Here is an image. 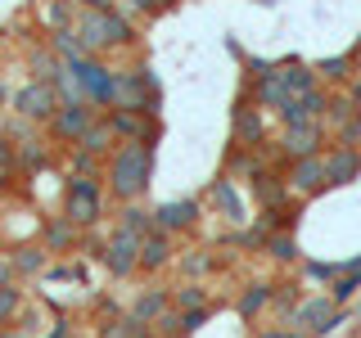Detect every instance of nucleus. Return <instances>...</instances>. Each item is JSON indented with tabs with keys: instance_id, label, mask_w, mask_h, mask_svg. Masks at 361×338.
Wrapping results in <instances>:
<instances>
[{
	"instance_id": "nucleus-1",
	"label": "nucleus",
	"mask_w": 361,
	"mask_h": 338,
	"mask_svg": "<svg viewBox=\"0 0 361 338\" xmlns=\"http://www.w3.org/2000/svg\"><path fill=\"white\" fill-rule=\"evenodd\" d=\"M104 180L118 203H140L154 180V140H122L104 163Z\"/></svg>"
},
{
	"instance_id": "nucleus-2",
	"label": "nucleus",
	"mask_w": 361,
	"mask_h": 338,
	"mask_svg": "<svg viewBox=\"0 0 361 338\" xmlns=\"http://www.w3.org/2000/svg\"><path fill=\"white\" fill-rule=\"evenodd\" d=\"M73 27H77V37L86 41L90 54L135 50V45H140V27H135V18L122 14V9H77Z\"/></svg>"
},
{
	"instance_id": "nucleus-3",
	"label": "nucleus",
	"mask_w": 361,
	"mask_h": 338,
	"mask_svg": "<svg viewBox=\"0 0 361 338\" xmlns=\"http://www.w3.org/2000/svg\"><path fill=\"white\" fill-rule=\"evenodd\" d=\"M113 108H135V113H145V118H158V77L145 59L131 63V68H118Z\"/></svg>"
},
{
	"instance_id": "nucleus-4",
	"label": "nucleus",
	"mask_w": 361,
	"mask_h": 338,
	"mask_svg": "<svg viewBox=\"0 0 361 338\" xmlns=\"http://www.w3.org/2000/svg\"><path fill=\"white\" fill-rule=\"evenodd\" d=\"M68 73L82 82V99H86V104H95L104 113L113 108V82H118V68H109L104 54H86V59L68 63Z\"/></svg>"
},
{
	"instance_id": "nucleus-5",
	"label": "nucleus",
	"mask_w": 361,
	"mask_h": 338,
	"mask_svg": "<svg viewBox=\"0 0 361 338\" xmlns=\"http://www.w3.org/2000/svg\"><path fill=\"white\" fill-rule=\"evenodd\" d=\"M104 212V194H99V176H68V189H63V217L86 230V225L99 221Z\"/></svg>"
},
{
	"instance_id": "nucleus-6",
	"label": "nucleus",
	"mask_w": 361,
	"mask_h": 338,
	"mask_svg": "<svg viewBox=\"0 0 361 338\" xmlns=\"http://www.w3.org/2000/svg\"><path fill=\"white\" fill-rule=\"evenodd\" d=\"M271 154H276V163H298V158L325 154V122H298V127H285L280 140H271Z\"/></svg>"
},
{
	"instance_id": "nucleus-7",
	"label": "nucleus",
	"mask_w": 361,
	"mask_h": 338,
	"mask_svg": "<svg viewBox=\"0 0 361 338\" xmlns=\"http://www.w3.org/2000/svg\"><path fill=\"white\" fill-rule=\"evenodd\" d=\"M14 113L18 118H27V122H37V127H50V118L59 113V90H54L50 82H23L14 90Z\"/></svg>"
},
{
	"instance_id": "nucleus-8",
	"label": "nucleus",
	"mask_w": 361,
	"mask_h": 338,
	"mask_svg": "<svg viewBox=\"0 0 361 338\" xmlns=\"http://www.w3.org/2000/svg\"><path fill=\"white\" fill-rule=\"evenodd\" d=\"M235 144H240V149H267L271 144V135H267V113L253 104V95H244L235 99Z\"/></svg>"
},
{
	"instance_id": "nucleus-9",
	"label": "nucleus",
	"mask_w": 361,
	"mask_h": 338,
	"mask_svg": "<svg viewBox=\"0 0 361 338\" xmlns=\"http://www.w3.org/2000/svg\"><path fill=\"white\" fill-rule=\"evenodd\" d=\"M95 118H99V108L95 104H59V113L50 118V135L54 140H63V144H82V135L95 127Z\"/></svg>"
},
{
	"instance_id": "nucleus-10",
	"label": "nucleus",
	"mask_w": 361,
	"mask_h": 338,
	"mask_svg": "<svg viewBox=\"0 0 361 338\" xmlns=\"http://www.w3.org/2000/svg\"><path fill=\"white\" fill-rule=\"evenodd\" d=\"M285 180H289V194H298V199L325 194V189H330V176H325V154L289 163V176H285Z\"/></svg>"
},
{
	"instance_id": "nucleus-11",
	"label": "nucleus",
	"mask_w": 361,
	"mask_h": 338,
	"mask_svg": "<svg viewBox=\"0 0 361 338\" xmlns=\"http://www.w3.org/2000/svg\"><path fill=\"white\" fill-rule=\"evenodd\" d=\"M104 266H109L118 280L135 275V270H140V239H135V234H127V230H113L109 244H104Z\"/></svg>"
},
{
	"instance_id": "nucleus-12",
	"label": "nucleus",
	"mask_w": 361,
	"mask_h": 338,
	"mask_svg": "<svg viewBox=\"0 0 361 338\" xmlns=\"http://www.w3.org/2000/svg\"><path fill=\"white\" fill-rule=\"evenodd\" d=\"M154 225L167 234H185L199 225V203L195 199H172V203H158L154 208Z\"/></svg>"
},
{
	"instance_id": "nucleus-13",
	"label": "nucleus",
	"mask_w": 361,
	"mask_h": 338,
	"mask_svg": "<svg viewBox=\"0 0 361 338\" xmlns=\"http://www.w3.org/2000/svg\"><path fill=\"white\" fill-rule=\"evenodd\" d=\"M104 118L118 131V140H158V118H145L135 108H109Z\"/></svg>"
},
{
	"instance_id": "nucleus-14",
	"label": "nucleus",
	"mask_w": 361,
	"mask_h": 338,
	"mask_svg": "<svg viewBox=\"0 0 361 338\" xmlns=\"http://www.w3.org/2000/svg\"><path fill=\"white\" fill-rule=\"evenodd\" d=\"M338 307H334V298L330 293H321V298H302L298 307H293L289 315H285V325H293V330H307L312 338H316V330H321L325 320H330Z\"/></svg>"
},
{
	"instance_id": "nucleus-15",
	"label": "nucleus",
	"mask_w": 361,
	"mask_h": 338,
	"mask_svg": "<svg viewBox=\"0 0 361 338\" xmlns=\"http://www.w3.org/2000/svg\"><path fill=\"white\" fill-rule=\"evenodd\" d=\"M325 176H330V189L334 185H353V180L361 176V149H353V144L325 149Z\"/></svg>"
},
{
	"instance_id": "nucleus-16",
	"label": "nucleus",
	"mask_w": 361,
	"mask_h": 338,
	"mask_svg": "<svg viewBox=\"0 0 361 338\" xmlns=\"http://www.w3.org/2000/svg\"><path fill=\"white\" fill-rule=\"evenodd\" d=\"M248 180H253V199L262 203V208H280V203H289V199H293V194H289V180H285V176H276L267 163L257 167V172L248 176Z\"/></svg>"
},
{
	"instance_id": "nucleus-17",
	"label": "nucleus",
	"mask_w": 361,
	"mask_h": 338,
	"mask_svg": "<svg viewBox=\"0 0 361 338\" xmlns=\"http://www.w3.org/2000/svg\"><path fill=\"white\" fill-rule=\"evenodd\" d=\"M172 253H176V244H172V234L167 230H154L140 239V270H163L167 262H172Z\"/></svg>"
},
{
	"instance_id": "nucleus-18",
	"label": "nucleus",
	"mask_w": 361,
	"mask_h": 338,
	"mask_svg": "<svg viewBox=\"0 0 361 338\" xmlns=\"http://www.w3.org/2000/svg\"><path fill=\"white\" fill-rule=\"evenodd\" d=\"M167 307H172V289H140L127 315H135V320H145V325H154Z\"/></svg>"
},
{
	"instance_id": "nucleus-19",
	"label": "nucleus",
	"mask_w": 361,
	"mask_h": 338,
	"mask_svg": "<svg viewBox=\"0 0 361 338\" xmlns=\"http://www.w3.org/2000/svg\"><path fill=\"white\" fill-rule=\"evenodd\" d=\"M280 82H285L289 95H307V90H316V68L302 63V59H280Z\"/></svg>"
},
{
	"instance_id": "nucleus-20",
	"label": "nucleus",
	"mask_w": 361,
	"mask_h": 338,
	"mask_svg": "<svg viewBox=\"0 0 361 338\" xmlns=\"http://www.w3.org/2000/svg\"><path fill=\"white\" fill-rule=\"evenodd\" d=\"M271 289H276V284H267V280H253V284H244L240 298H235V311H240L244 320H257V315L271 307Z\"/></svg>"
},
{
	"instance_id": "nucleus-21",
	"label": "nucleus",
	"mask_w": 361,
	"mask_h": 338,
	"mask_svg": "<svg viewBox=\"0 0 361 338\" xmlns=\"http://www.w3.org/2000/svg\"><path fill=\"white\" fill-rule=\"evenodd\" d=\"M27 73L37 77V82H59V73H63V59L50 50V45H27Z\"/></svg>"
},
{
	"instance_id": "nucleus-22",
	"label": "nucleus",
	"mask_w": 361,
	"mask_h": 338,
	"mask_svg": "<svg viewBox=\"0 0 361 338\" xmlns=\"http://www.w3.org/2000/svg\"><path fill=\"white\" fill-rule=\"evenodd\" d=\"M118 144H122V140H118V131H113V127H109V118L99 113L95 127L82 135V144H77V149H86V154H95V158H109L113 149H118Z\"/></svg>"
},
{
	"instance_id": "nucleus-23",
	"label": "nucleus",
	"mask_w": 361,
	"mask_h": 338,
	"mask_svg": "<svg viewBox=\"0 0 361 338\" xmlns=\"http://www.w3.org/2000/svg\"><path fill=\"white\" fill-rule=\"evenodd\" d=\"M208 194H212V203H217V208L226 212V221H231V225H244V221H248V217H244V203H240V194H235V180H231V176L212 180Z\"/></svg>"
},
{
	"instance_id": "nucleus-24",
	"label": "nucleus",
	"mask_w": 361,
	"mask_h": 338,
	"mask_svg": "<svg viewBox=\"0 0 361 338\" xmlns=\"http://www.w3.org/2000/svg\"><path fill=\"white\" fill-rule=\"evenodd\" d=\"M312 68H316V77H321V82L348 86L357 77V50L353 54H338V59H321V63H312Z\"/></svg>"
},
{
	"instance_id": "nucleus-25",
	"label": "nucleus",
	"mask_w": 361,
	"mask_h": 338,
	"mask_svg": "<svg viewBox=\"0 0 361 338\" xmlns=\"http://www.w3.org/2000/svg\"><path fill=\"white\" fill-rule=\"evenodd\" d=\"M257 225H262L267 234H289L293 225H298V203H280V208H262V217H257Z\"/></svg>"
},
{
	"instance_id": "nucleus-26",
	"label": "nucleus",
	"mask_w": 361,
	"mask_h": 338,
	"mask_svg": "<svg viewBox=\"0 0 361 338\" xmlns=\"http://www.w3.org/2000/svg\"><path fill=\"white\" fill-rule=\"evenodd\" d=\"M14 158H18V172H41V167H50V149H45V140H37V135L18 140Z\"/></svg>"
},
{
	"instance_id": "nucleus-27",
	"label": "nucleus",
	"mask_w": 361,
	"mask_h": 338,
	"mask_svg": "<svg viewBox=\"0 0 361 338\" xmlns=\"http://www.w3.org/2000/svg\"><path fill=\"white\" fill-rule=\"evenodd\" d=\"M50 50L59 54L63 63H77V59H86V41L77 37V27H59V32H50Z\"/></svg>"
},
{
	"instance_id": "nucleus-28",
	"label": "nucleus",
	"mask_w": 361,
	"mask_h": 338,
	"mask_svg": "<svg viewBox=\"0 0 361 338\" xmlns=\"http://www.w3.org/2000/svg\"><path fill=\"white\" fill-rule=\"evenodd\" d=\"M118 230H127V234H135V239H145V234L154 230V212H149V208H140V203H122V212H118Z\"/></svg>"
},
{
	"instance_id": "nucleus-29",
	"label": "nucleus",
	"mask_w": 361,
	"mask_h": 338,
	"mask_svg": "<svg viewBox=\"0 0 361 338\" xmlns=\"http://www.w3.org/2000/svg\"><path fill=\"white\" fill-rule=\"evenodd\" d=\"M248 95H253L257 108H280V104L289 99V90H285V82H280V73H276V77H262V82H253V86H248Z\"/></svg>"
},
{
	"instance_id": "nucleus-30",
	"label": "nucleus",
	"mask_w": 361,
	"mask_h": 338,
	"mask_svg": "<svg viewBox=\"0 0 361 338\" xmlns=\"http://www.w3.org/2000/svg\"><path fill=\"white\" fill-rule=\"evenodd\" d=\"M77 244V225L68 217H50L45 221V253H68Z\"/></svg>"
},
{
	"instance_id": "nucleus-31",
	"label": "nucleus",
	"mask_w": 361,
	"mask_h": 338,
	"mask_svg": "<svg viewBox=\"0 0 361 338\" xmlns=\"http://www.w3.org/2000/svg\"><path fill=\"white\" fill-rule=\"evenodd\" d=\"M45 244L37 248V244H23V248H14L9 253V262H14V275H37V270H45Z\"/></svg>"
},
{
	"instance_id": "nucleus-32",
	"label": "nucleus",
	"mask_w": 361,
	"mask_h": 338,
	"mask_svg": "<svg viewBox=\"0 0 361 338\" xmlns=\"http://www.w3.org/2000/svg\"><path fill=\"white\" fill-rule=\"evenodd\" d=\"M172 307L176 311H199V307H212V302H208V289H203L199 280H185V284L172 289Z\"/></svg>"
},
{
	"instance_id": "nucleus-33",
	"label": "nucleus",
	"mask_w": 361,
	"mask_h": 338,
	"mask_svg": "<svg viewBox=\"0 0 361 338\" xmlns=\"http://www.w3.org/2000/svg\"><path fill=\"white\" fill-rule=\"evenodd\" d=\"M325 289H330L334 307H348V302H353L357 293H361V270H343V275H334Z\"/></svg>"
},
{
	"instance_id": "nucleus-34",
	"label": "nucleus",
	"mask_w": 361,
	"mask_h": 338,
	"mask_svg": "<svg viewBox=\"0 0 361 338\" xmlns=\"http://www.w3.org/2000/svg\"><path fill=\"white\" fill-rule=\"evenodd\" d=\"M154 338H190V325H185V311L167 307L163 315L154 320Z\"/></svg>"
},
{
	"instance_id": "nucleus-35",
	"label": "nucleus",
	"mask_w": 361,
	"mask_h": 338,
	"mask_svg": "<svg viewBox=\"0 0 361 338\" xmlns=\"http://www.w3.org/2000/svg\"><path fill=\"white\" fill-rule=\"evenodd\" d=\"M267 253L276 257L280 266L302 262V248H298V239H293V234H271V239H267Z\"/></svg>"
},
{
	"instance_id": "nucleus-36",
	"label": "nucleus",
	"mask_w": 361,
	"mask_h": 338,
	"mask_svg": "<svg viewBox=\"0 0 361 338\" xmlns=\"http://www.w3.org/2000/svg\"><path fill=\"white\" fill-rule=\"evenodd\" d=\"M41 18H45V27H50V32H59V27H73V18H77V5H73V0H50V5L41 9Z\"/></svg>"
},
{
	"instance_id": "nucleus-37",
	"label": "nucleus",
	"mask_w": 361,
	"mask_h": 338,
	"mask_svg": "<svg viewBox=\"0 0 361 338\" xmlns=\"http://www.w3.org/2000/svg\"><path fill=\"white\" fill-rule=\"evenodd\" d=\"M104 163H109V158H95V154L77 149L73 154V176H104Z\"/></svg>"
},
{
	"instance_id": "nucleus-38",
	"label": "nucleus",
	"mask_w": 361,
	"mask_h": 338,
	"mask_svg": "<svg viewBox=\"0 0 361 338\" xmlns=\"http://www.w3.org/2000/svg\"><path fill=\"white\" fill-rule=\"evenodd\" d=\"M18 311H23V289L5 284V289H0V325H9Z\"/></svg>"
},
{
	"instance_id": "nucleus-39",
	"label": "nucleus",
	"mask_w": 361,
	"mask_h": 338,
	"mask_svg": "<svg viewBox=\"0 0 361 338\" xmlns=\"http://www.w3.org/2000/svg\"><path fill=\"white\" fill-rule=\"evenodd\" d=\"M54 90H59V104H82V82L68 73V63H63V73H59V82H54Z\"/></svg>"
},
{
	"instance_id": "nucleus-40",
	"label": "nucleus",
	"mask_w": 361,
	"mask_h": 338,
	"mask_svg": "<svg viewBox=\"0 0 361 338\" xmlns=\"http://www.w3.org/2000/svg\"><path fill=\"white\" fill-rule=\"evenodd\" d=\"M298 284H276V289H271V307H276L280 315H289L293 307H298Z\"/></svg>"
},
{
	"instance_id": "nucleus-41",
	"label": "nucleus",
	"mask_w": 361,
	"mask_h": 338,
	"mask_svg": "<svg viewBox=\"0 0 361 338\" xmlns=\"http://www.w3.org/2000/svg\"><path fill=\"white\" fill-rule=\"evenodd\" d=\"M357 104H353V99H348V95H330V113H325V122H334V127H343V122L348 118H357Z\"/></svg>"
},
{
	"instance_id": "nucleus-42",
	"label": "nucleus",
	"mask_w": 361,
	"mask_h": 338,
	"mask_svg": "<svg viewBox=\"0 0 361 338\" xmlns=\"http://www.w3.org/2000/svg\"><path fill=\"white\" fill-rule=\"evenodd\" d=\"M212 266H217V262H212L208 253H185V262H180V270H185V280H203Z\"/></svg>"
},
{
	"instance_id": "nucleus-43",
	"label": "nucleus",
	"mask_w": 361,
	"mask_h": 338,
	"mask_svg": "<svg viewBox=\"0 0 361 338\" xmlns=\"http://www.w3.org/2000/svg\"><path fill=\"white\" fill-rule=\"evenodd\" d=\"M244 73L253 77V82H262V77H276V73H280V59H253V54H244Z\"/></svg>"
},
{
	"instance_id": "nucleus-44",
	"label": "nucleus",
	"mask_w": 361,
	"mask_h": 338,
	"mask_svg": "<svg viewBox=\"0 0 361 338\" xmlns=\"http://www.w3.org/2000/svg\"><path fill=\"white\" fill-rule=\"evenodd\" d=\"M338 270H343L338 262H302V275H307V280H316V284H330V280L338 275Z\"/></svg>"
},
{
	"instance_id": "nucleus-45",
	"label": "nucleus",
	"mask_w": 361,
	"mask_h": 338,
	"mask_svg": "<svg viewBox=\"0 0 361 338\" xmlns=\"http://www.w3.org/2000/svg\"><path fill=\"white\" fill-rule=\"evenodd\" d=\"M334 144H353V149L361 144V113H357V118H348L343 127H334Z\"/></svg>"
},
{
	"instance_id": "nucleus-46",
	"label": "nucleus",
	"mask_w": 361,
	"mask_h": 338,
	"mask_svg": "<svg viewBox=\"0 0 361 338\" xmlns=\"http://www.w3.org/2000/svg\"><path fill=\"white\" fill-rule=\"evenodd\" d=\"M267 239H271V234L262 230V225H248V230H240V234H235V248H267Z\"/></svg>"
},
{
	"instance_id": "nucleus-47",
	"label": "nucleus",
	"mask_w": 361,
	"mask_h": 338,
	"mask_svg": "<svg viewBox=\"0 0 361 338\" xmlns=\"http://www.w3.org/2000/svg\"><path fill=\"white\" fill-rule=\"evenodd\" d=\"M0 172H18V158H14V140L0 131Z\"/></svg>"
},
{
	"instance_id": "nucleus-48",
	"label": "nucleus",
	"mask_w": 361,
	"mask_h": 338,
	"mask_svg": "<svg viewBox=\"0 0 361 338\" xmlns=\"http://www.w3.org/2000/svg\"><path fill=\"white\" fill-rule=\"evenodd\" d=\"M82 275H86V266H77V262H73V266H54V270H50V280H82Z\"/></svg>"
},
{
	"instance_id": "nucleus-49",
	"label": "nucleus",
	"mask_w": 361,
	"mask_h": 338,
	"mask_svg": "<svg viewBox=\"0 0 361 338\" xmlns=\"http://www.w3.org/2000/svg\"><path fill=\"white\" fill-rule=\"evenodd\" d=\"M257 338H312L307 330H293V325H285V330H262Z\"/></svg>"
},
{
	"instance_id": "nucleus-50",
	"label": "nucleus",
	"mask_w": 361,
	"mask_h": 338,
	"mask_svg": "<svg viewBox=\"0 0 361 338\" xmlns=\"http://www.w3.org/2000/svg\"><path fill=\"white\" fill-rule=\"evenodd\" d=\"M343 320H348V315H343V307H338V311L330 315V320H325L321 330H316V338H330V334H334V330H338V325H343Z\"/></svg>"
},
{
	"instance_id": "nucleus-51",
	"label": "nucleus",
	"mask_w": 361,
	"mask_h": 338,
	"mask_svg": "<svg viewBox=\"0 0 361 338\" xmlns=\"http://www.w3.org/2000/svg\"><path fill=\"white\" fill-rule=\"evenodd\" d=\"M5 284H14V262L0 257V289H5Z\"/></svg>"
},
{
	"instance_id": "nucleus-52",
	"label": "nucleus",
	"mask_w": 361,
	"mask_h": 338,
	"mask_svg": "<svg viewBox=\"0 0 361 338\" xmlns=\"http://www.w3.org/2000/svg\"><path fill=\"white\" fill-rule=\"evenodd\" d=\"M50 338H73V330H68V320H59V325H54V330H50Z\"/></svg>"
},
{
	"instance_id": "nucleus-53",
	"label": "nucleus",
	"mask_w": 361,
	"mask_h": 338,
	"mask_svg": "<svg viewBox=\"0 0 361 338\" xmlns=\"http://www.w3.org/2000/svg\"><path fill=\"white\" fill-rule=\"evenodd\" d=\"M348 99H353V104L361 108V77H357V82H353V90H348Z\"/></svg>"
},
{
	"instance_id": "nucleus-54",
	"label": "nucleus",
	"mask_w": 361,
	"mask_h": 338,
	"mask_svg": "<svg viewBox=\"0 0 361 338\" xmlns=\"http://www.w3.org/2000/svg\"><path fill=\"white\" fill-rule=\"evenodd\" d=\"M0 338H27L23 330H9V325H0Z\"/></svg>"
},
{
	"instance_id": "nucleus-55",
	"label": "nucleus",
	"mask_w": 361,
	"mask_h": 338,
	"mask_svg": "<svg viewBox=\"0 0 361 338\" xmlns=\"http://www.w3.org/2000/svg\"><path fill=\"white\" fill-rule=\"evenodd\" d=\"M9 180H14V172H0V194H9Z\"/></svg>"
},
{
	"instance_id": "nucleus-56",
	"label": "nucleus",
	"mask_w": 361,
	"mask_h": 338,
	"mask_svg": "<svg viewBox=\"0 0 361 338\" xmlns=\"http://www.w3.org/2000/svg\"><path fill=\"white\" fill-rule=\"evenodd\" d=\"M357 77H361V50H357Z\"/></svg>"
},
{
	"instance_id": "nucleus-57",
	"label": "nucleus",
	"mask_w": 361,
	"mask_h": 338,
	"mask_svg": "<svg viewBox=\"0 0 361 338\" xmlns=\"http://www.w3.org/2000/svg\"><path fill=\"white\" fill-rule=\"evenodd\" d=\"M357 315H361V293H357Z\"/></svg>"
}]
</instances>
